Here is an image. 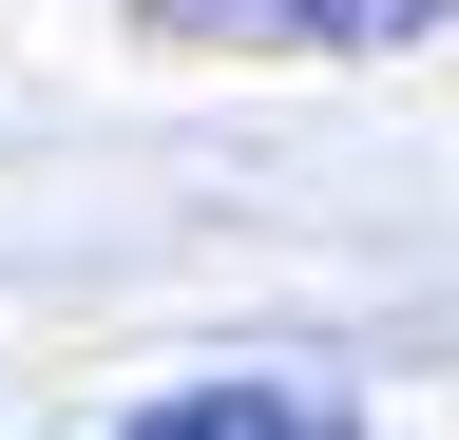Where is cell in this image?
I'll list each match as a JSON object with an SVG mask.
<instances>
[{
    "mask_svg": "<svg viewBox=\"0 0 459 440\" xmlns=\"http://www.w3.org/2000/svg\"><path fill=\"white\" fill-rule=\"evenodd\" d=\"M459 0H153V39H307V58H383V39H440Z\"/></svg>",
    "mask_w": 459,
    "mask_h": 440,
    "instance_id": "obj_1",
    "label": "cell"
},
{
    "mask_svg": "<svg viewBox=\"0 0 459 440\" xmlns=\"http://www.w3.org/2000/svg\"><path fill=\"white\" fill-rule=\"evenodd\" d=\"M115 440H364V402H325V383H192V402H134Z\"/></svg>",
    "mask_w": 459,
    "mask_h": 440,
    "instance_id": "obj_2",
    "label": "cell"
}]
</instances>
